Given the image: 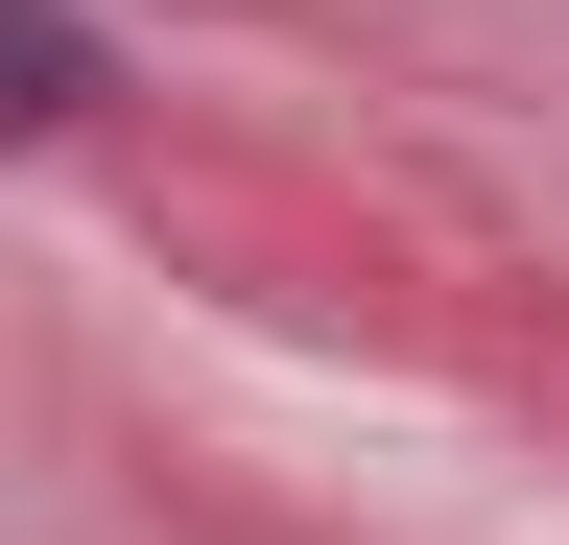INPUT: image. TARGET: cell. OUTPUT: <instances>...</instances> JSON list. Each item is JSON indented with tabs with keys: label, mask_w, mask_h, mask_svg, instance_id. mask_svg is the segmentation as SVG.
Returning a JSON list of instances; mask_svg holds the SVG:
<instances>
[{
	"label": "cell",
	"mask_w": 569,
	"mask_h": 545,
	"mask_svg": "<svg viewBox=\"0 0 569 545\" xmlns=\"http://www.w3.org/2000/svg\"><path fill=\"white\" fill-rule=\"evenodd\" d=\"M96 95V24H71V0H0V119H71Z\"/></svg>",
	"instance_id": "1"
}]
</instances>
